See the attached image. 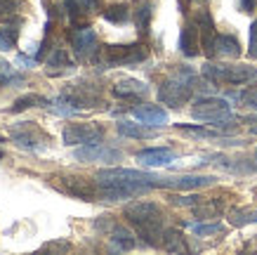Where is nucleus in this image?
<instances>
[{
    "label": "nucleus",
    "instance_id": "41",
    "mask_svg": "<svg viewBox=\"0 0 257 255\" xmlns=\"http://www.w3.org/2000/svg\"><path fill=\"white\" fill-rule=\"evenodd\" d=\"M255 161H257V149H255Z\"/></svg>",
    "mask_w": 257,
    "mask_h": 255
},
{
    "label": "nucleus",
    "instance_id": "2",
    "mask_svg": "<svg viewBox=\"0 0 257 255\" xmlns=\"http://www.w3.org/2000/svg\"><path fill=\"white\" fill-rule=\"evenodd\" d=\"M123 215L127 217V222L137 227V232L149 246H161L163 239V210L158 203L151 201H135L130 206H125Z\"/></svg>",
    "mask_w": 257,
    "mask_h": 255
},
{
    "label": "nucleus",
    "instance_id": "26",
    "mask_svg": "<svg viewBox=\"0 0 257 255\" xmlns=\"http://www.w3.org/2000/svg\"><path fill=\"white\" fill-rule=\"evenodd\" d=\"M47 102H50V100H45L43 95L31 93V95H24V97H19V100H17L15 104L8 109V111H10V114H19V111H26V109L36 107V104H40V107H47Z\"/></svg>",
    "mask_w": 257,
    "mask_h": 255
},
{
    "label": "nucleus",
    "instance_id": "39",
    "mask_svg": "<svg viewBox=\"0 0 257 255\" xmlns=\"http://www.w3.org/2000/svg\"><path fill=\"white\" fill-rule=\"evenodd\" d=\"M179 3H182V8H187V3H189V0H179Z\"/></svg>",
    "mask_w": 257,
    "mask_h": 255
},
{
    "label": "nucleus",
    "instance_id": "19",
    "mask_svg": "<svg viewBox=\"0 0 257 255\" xmlns=\"http://www.w3.org/2000/svg\"><path fill=\"white\" fill-rule=\"evenodd\" d=\"M224 57V59H238L241 57V45L234 36L229 33H219L215 36V43H212V57Z\"/></svg>",
    "mask_w": 257,
    "mask_h": 255
},
{
    "label": "nucleus",
    "instance_id": "36",
    "mask_svg": "<svg viewBox=\"0 0 257 255\" xmlns=\"http://www.w3.org/2000/svg\"><path fill=\"white\" fill-rule=\"evenodd\" d=\"M17 64H19V69H33V66H36V59L26 57V54H17Z\"/></svg>",
    "mask_w": 257,
    "mask_h": 255
},
{
    "label": "nucleus",
    "instance_id": "34",
    "mask_svg": "<svg viewBox=\"0 0 257 255\" xmlns=\"http://www.w3.org/2000/svg\"><path fill=\"white\" fill-rule=\"evenodd\" d=\"M248 54L252 59H257V19L250 24V43H248Z\"/></svg>",
    "mask_w": 257,
    "mask_h": 255
},
{
    "label": "nucleus",
    "instance_id": "14",
    "mask_svg": "<svg viewBox=\"0 0 257 255\" xmlns=\"http://www.w3.org/2000/svg\"><path fill=\"white\" fill-rule=\"evenodd\" d=\"M172 161H177V154L168 147H151L137 151V163L144 168H165Z\"/></svg>",
    "mask_w": 257,
    "mask_h": 255
},
{
    "label": "nucleus",
    "instance_id": "37",
    "mask_svg": "<svg viewBox=\"0 0 257 255\" xmlns=\"http://www.w3.org/2000/svg\"><path fill=\"white\" fill-rule=\"evenodd\" d=\"M255 5H257V0H238V10L245 12V15H250L255 10Z\"/></svg>",
    "mask_w": 257,
    "mask_h": 255
},
{
    "label": "nucleus",
    "instance_id": "10",
    "mask_svg": "<svg viewBox=\"0 0 257 255\" xmlns=\"http://www.w3.org/2000/svg\"><path fill=\"white\" fill-rule=\"evenodd\" d=\"M62 95L69 102H73L78 109H83V107H97V104L101 102V88L97 83H90V80H80V83L69 85Z\"/></svg>",
    "mask_w": 257,
    "mask_h": 255
},
{
    "label": "nucleus",
    "instance_id": "20",
    "mask_svg": "<svg viewBox=\"0 0 257 255\" xmlns=\"http://www.w3.org/2000/svg\"><path fill=\"white\" fill-rule=\"evenodd\" d=\"M116 130L123 135V137H133V139H151L156 137L158 130L154 125L147 123H130V121H118Z\"/></svg>",
    "mask_w": 257,
    "mask_h": 255
},
{
    "label": "nucleus",
    "instance_id": "18",
    "mask_svg": "<svg viewBox=\"0 0 257 255\" xmlns=\"http://www.w3.org/2000/svg\"><path fill=\"white\" fill-rule=\"evenodd\" d=\"M179 52L184 57H196L201 52V33H198V26L196 24H187L182 31H179Z\"/></svg>",
    "mask_w": 257,
    "mask_h": 255
},
{
    "label": "nucleus",
    "instance_id": "17",
    "mask_svg": "<svg viewBox=\"0 0 257 255\" xmlns=\"http://www.w3.org/2000/svg\"><path fill=\"white\" fill-rule=\"evenodd\" d=\"M64 10L71 24H83L87 15L99 10V0H64Z\"/></svg>",
    "mask_w": 257,
    "mask_h": 255
},
{
    "label": "nucleus",
    "instance_id": "16",
    "mask_svg": "<svg viewBox=\"0 0 257 255\" xmlns=\"http://www.w3.org/2000/svg\"><path fill=\"white\" fill-rule=\"evenodd\" d=\"M113 95L118 100H140L149 95V85L137 78H120L118 83H113Z\"/></svg>",
    "mask_w": 257,
    "mask_h": 255
},
{
    "label": "nucleus",
    "instance_id": "22",
    "mask_svg": "<svg viewBox=\"0 0 257 255\" xmlns=\"http://www.w3.org/2000/svg\"><path fill=\"white\" fill-rule=\"evenodd\" d=\"M229 224L231 227L257 224V208H231L229 210Z\"/></svg>",
    "mask_w": 257,
    "mask_h": 255
},
{
    "label": "nucleus",
    "instance_id": "29",
    "mask_svg": "<svg viewBox=\"0 0 257 255\" xmlns=\"http://www.w3.org/2000/svg\"><path fill=\"white\" fill-rule=\"evenodd\" d=\"M47 109L55 114V116H76V114H80V109L73 104V102H69L66 97H59V100L55 102H47Z\"/></svg>",
    "mask_w": 257,
    "mask_h": 255
},
{
    "label": "nucleus",
    "instance_id": "28",
    "mask_svg": "<svg viewBox=\"0 0 257 255\" xmlns=\"http://www.w3.org/2000/svg\"><path fill=\"white\" fill-rule=\"evenodd\" d=\"M104 19L109 24H127L130 22V8H127L125 3L111 5V8L104 10Z\"/></svg>",
    "mask_w": 257,
    "mask_h": 255
},
{
    "label": "nucleus",
    "instance_id": "11",
    "mask_svg": "<svg viewBox=\"0 0 257 255\" xmlns=\"http://www.w3.org/2000/svg\"><path fill=\"white\" fill-rule=\"evenodd\" d=\"M71 47L78 62H87L97 54V33L90 26H78L71 33Z\"/></svg>",
    "mask_w": 257,
    "mask_h": 255
},
{
    "label": "nucleus",
    "instance_id": "4",
    "mask_svg": "<svg viewBox=\"0 0 257 255\" xmlns=\"http://www.w3.org/2000/svg\"><path fill=\"white\" fill-rule=\"evenodd\" d=\"M194 71L191 69H177L175 73H172L170 78H165L163 83H161V88H158V100L163 102V104H168L170 109H179L182 104H187L189 100H191V95H194Z\"/></svg>",
    "mask_w": 257,
    "mask_h": 255
},
{
    "label": "nucleus",
    "instance_id": "5",
    "mask_svg": "<svg viewBox=\"0 0 257 255\" xmlns=\"http://www.w3.org/2000/svg\"><path fill=\"white\" fill-rule=\"evenodd\" d=\"M203 78L210 83H224V85H243L250 80H257V69L248 64H215L208 62L201 69Z\"/></svg>",
    "mask_w": 257,
    "mask_h": 255
},
{
    "label": "nucleus",
    "instance_id": "40",
    "mask_svg": "<svg viewBox=\"0 0 257 255\" xmlns=\"http://www.w3.org/2000/svg\"><path fill=\"white\" fill-rule=\"evenodd\" d=\"M252 135H257V125H255V128H252Z\"/></svg>",
    "mask_w": 257,
    "mask_h": 255
},
{
    "label": "nucleus",
    "instance_id": "32",
    "mask_svg": "<svg viewBox=\"0 0 257 255\" xmlns=\"http://www.w3.org/2000/svg\"><path fill=\"white\" fill-rule=\"evenodd\" d=\"M191 232L196 236H208V234H219L222 232V224L219 222H210V224H189Z\"/></svg>",
    "mask_w": 257,
    "mask_h": 255
},
{
    "label": "nucleus",
    "instance_id": "25",
    "mask_svg": "<svg viewBox=\"0 0 257 255\" xmlns=\"http://www.w3.org/2000/svg\"><path fill=\"white\" fill-rule=\"evenodd\" d=\"M177 130L187 132V135H194L198 139H215L219 137V130L217 128H210V125H187V123H177Z\"/></svg>",
    "mask_w": 257,
    "mask_h": 255
},
{
    "label": "nucleus",
    "instance_id": "6",
    "mask_svg": "<svg viewBox=\"0 0 257 255\" xmlns=\"http://www.w3.org/2000/svg\"><path fill=\"white\" fill-rule=\"evenodd\" d=\"M149 57V50L144 45H104L99 52V59L106 66H135L142 64Z\"/></svg>",
    "mask_w": 257,
    "mask_h": 255
},
{
    "label": "nucleus",
    "instance_id": "1",
    "mask_svg": "<svg viewBox=\"0 0 257 255\" xmlns=\"http://www.w3.org/2000/svg\"><path fill=\"white\" fill-rule=\"evenodd\" d=\"M94 182H97V199H101V201H127V199L142 196L151 189H158L161 178L151 175V173H142V170L106 168L94 175Z\"/></svg>",
    "mask_w": 257,
    "mask_h": 255
},
{
    "label": "nucleus",
    "instance_id": "38",
    "mask_svg": "<svg viewBox=\"0 0 257 255\" xmlns=\"http://www.w3.org/2000/svg\"><path fill=\"white\" fill-rule=\"evenodd\" d=\"M3 142H5V139L0 137V158H3V154H5V151H3Z\"/></svg>",
    "mask_w": 257,
    "mask_h": 255
},
{
    "label": "nucleus",
    "instance_id": "13",
    "mask_svg": "<svg viewBox=\"0 0 257 255\" xmlns=\"http://www.w3.org/2000/svg\"><path fill=\"white\" fill-rule=\"evenodd\" d=\"M59 180V189L69 196H76V199H83V201H92L97 196V182L87 178H73V175H66V178H57Z\"/></svg>",
    "mask_w": 257,
    "mask_h": 255
},
{
    "label": "nucleus",
    "instance_id": "9",
    "mask_svg": "<svg viewBox=\"0 0 257 255\" xmlns=\"http://www.w3.org/2000/svg\"><path fill=\"white\" fill-rule=\"evenodd\" d=\"M73 158L80 163H118V161H123V151L120 149L104 147L101 142H94V144H80V147H76Z\"/></svg>",
    "mask_w": 257,
    "mask_h": 255
},
{
    "label": "nucleus",
    "instance_id": "15",
    "mask_svg": "<svg viewBox=\"0 0 257 255\" xmlns=\"http://www.w3.org/2000/svg\"><path fill=\"white\" fill-rule=\"evenodd\" d=\"M130 116L140 123H147V125H154V128H163L168 125V111L161 109L158 104H142V107H135L130 109Z\"/></svg>",
    "mask_w": 257,
    "mask_h": 255
},
{
    "label": "nucleus",
    "instance_id": "33",
    "mask_svg": "<svg viewBox=\"0 0 257 255\" xmlns=\"http://www.w3.org/2000/svg\"><path fill=\"white\" fill-rule=\"evenodd\" d=\"M201 201H203L201 196H172L170 199L172 206H179V208H189V206L194 208V206H198Z\"/></svg>",
    "mask_w": 257,
    "mask_h": 255
},
{
    "label": "nucleus",
    "instance_id": "27",
    "mask_svg": "<svg viewBox=\"0 0 257 255\" xmlns=\"http://www.w3.org/2000/svg\"><path fill=\"white\" fill-rule=\"evenodd\" d=\"M17 40H19V29H17L15 24H5V26H0V50H3V52L15 50Z\"/></svg>",
    "mask_w": 257,
    "mask_h": 255
},
{
    "label": "nucleus",
    "instance_id": "24",
    "mask_svg": "<svg viewBox=\"0 0 257 255\" xmlns=\"http://www.w3.org/2000/svg\"><path fill=\"white\" fill-rule=\"evenodd\" d=\"M161 246L170 253H184L187 250V243H184V236L175 229H163V239H161Z\"/></svg>",
    "mask_w": 257,
    "mask_h": 255
},
{
    "label": "nucleus",
    "instance_id": "8",
    "mask_svg": "<svg viewBox=\"0 0 257 255\" xmlns=\"http://www.w3.org/2000/svg\"><path fill=\"white\" fill-rule=\"evenodd\" d=\"M101 137H104V128L97 123H71L62 132V139L66 147L94 144V142H101Z\"/></svg>",
    "mask_w": 257,
    "mask_h": 255
},
{
    "label": "nucleus",
    "instance_id": "23",
    "mask_svg": "<svg viewBox=\"0 0 257 255\" xmlns=\"http://www.w3.org/2000/svg\"><path fill=\"white\" fill-rule=\"evenodd\" d=\"M151 19H154V5L151 3H144L140 8L135 10V26L142 36L149 33V26H151Z\"/></svg>",
    "mask_w": 257,
    "mask_h": 255
},
{
    "label": "nucleus",
    "instance_id": "3",
    "mask_svg": "<svg viewBox=\"0 0 257 255\" xmlns=\"http://www.w3.org/2000/svg\"><path fill=\"white\" fill-rule=\"evenodd\" d=\"M191 116L217 130H229L238 125V116L231 111V104L222 97H198L191 107Z\"/></svg>",
    "mask_w": 257,
    "mask_h": 255
},
{
    "label": "nucleus",
    "instance_id": "12",
    "mask_svg": "<svg viewBox=\"0 0 257 255\" xmlns=\"http://www.w3.org/2000/svg\"><path fill=\"white\" fill-rule=\"evenodd\" d=\"M215 185L210 175H179V178H161L158 189H172V192H196L203 187Z\"/></svg>",
    "mask_w": 257,
    "mask_h": 255
},
{
    "label": "nucleus",
    "instance_id": "42",
    "mask_svg": "<svg viewBox=\"0 0 257 255\" xmlns=\"http://www.w3.org/2000/svg\"><path fill=\"white\" fill-rule=\"evenodd\" d=\"M255 194H257V189H255Z\"/></svg>",
    "mask_w": 257,
    "mask_h": 255
},
{
    "label": "nucleus",
    "instance_id": "7",
    "mask_svg": "<svg viewBox=\"0 0 257 255\" xmlns=\"http://www.w3.org/2000/svg\"><path fill=\"white\" fill-rule=\"evenodd\" d=\"M10 135H12V139L19 147L31 149V151H43V149H47V142H50V137L33 121H24V123L12 125Z\"/></svg>",
    "mask_w": 257,
    "mask_h": 255
},
{
    "label": "nucleus",
    "instance_id": "31",
    "mask_svg": "<svg viewBox=\"0 0 257 255\" xmlns=\"http://www.w3.org/2000/svg\"><path fill=\"white\" fill-rule=\"evenodd\" d=\"M47 66H59V69H69V66H73L69 59V54L64 52L62 47H55L52 52H50V57L45 59Z\"/></svg>",
    "mask_w": 257,
    "mask_h": 255
},
{
    "label": "nucleus",
    "instance_id": "35",
    "mask_svg": "<svg viewBox=\"0 0 257 255\" xmlns=\"http://www.w3.org/2000/svg\"><path fill=\"white\" fill-rule=\"evenodd\" d=\"M241 102H243V107L257 109V88H250V90L241 93Z\"/></svg>",
    "mask_w": 257,
    "mask_h": 255
},
{
    "label": "nucleus",
    "instance_id": "21",
    "mask_svg": "<svg viewBox=\"0 0 257 255\" xmlns=\"http://www.w3.org/2000/svg\"><path fill=\"white\" fill-rule=\"evenodd\" d=\"M111 241H113V248H120V250H130V248L137 246V239H135V234L130 229H125L120 224H116L113 229L109 232Z\"/></svg>",
    "mask_w": 257,
    "mask_h": 255
},
{
    "label": "nucleus",
    "instance_id": "30",
    "mask_svg": "<svg viewBox=\"0 0 257 255\" xmlns=\"http://www.w3.org/2000/svg\"><path fill=\"white\" fill-rule=\"evenodd\" d=\"M219 213H222L219 201H201L198 206H194V215L198 220H210V217H217Z\"/></svg>",
    "mask_w": 257,
    "mask_h": 255
}]
</instances>
